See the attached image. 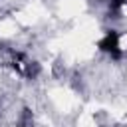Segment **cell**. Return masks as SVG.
Segmentation results:
<instances>
[{"label":"cell","instance_id":"3957f363","mask_svg":"<svg viewBox=\"0 0 127 127\" xmlns=\"http://www.w3.org/2000/svg\"><path fill=\"white\" fill-rule=\"evenodd\" d=\"M32 123H34V115L28 107H24L20 117H18V127H32Z\"/></svg>","mask_w":127,"mask_h":127},{"label":"cell","instance_id":"7a4b0ae2","mask_svg":"<svg viewBox=\"0 0 127 127\" xmlns=\"http://www.w3.org/2000/svg\"><path fill=\"white\" fill-rule=\"evenodd\" d=\"M127 0H109V18H121Z\"/></svg>","mask_w":127,"mask_h":127},{"label":"cell","instance_id":"6da1fadb","mask_svg":"<svg viewBox=\"0 0 127 127\" xmlns=\"http://www.w3.org/2000/svg\"><path fill=\"white\" fill-rule=\"evenodd\" d=\"M97 48L101 50V52H105V54H113V52H117L119 50V34H117V30H109L99 42H97Z\"/></svg>","mask_w":127,"mask_h":127},{"label":"cell","instance_id":"277c9868","mask_svg":"<svg viewBox=\"0 0 127 127\" xmlns=\"http://www.w3.org/2000/svg\"><path fill=\"white\" fill-rule=\"evenodd\" d=\"M99 2H101V0H99Z\"/></svg>","mask_w":127,"mask_h":127}]
</instances>
